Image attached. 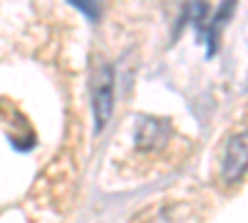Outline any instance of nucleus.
Returning <instances> with one entry per match:
<instances>
[{"mask_svg": "<svg viewBox=\"0 0 248 223\" xmlns=\"http://www.w3.org/2000/svg\"><path fill=\"white\" fill-rule=\"evenodd\" d=\"M233 5H236V0H223L221 8H218V13L214 15V20H211V23L206 25V30H203V40H206V45H209V57H214L216 50H218L221 30H223L226 23H229V17H231V13H233Z\"/></svg>", "mask_w": 248, "mask_h": 223, "instance_id": "obj_4", "label": "nucleus"}, {"mask_svg": "<svg viewBox=\"0 0 248 223\" xmlns=\"http://www.w3.org/2000/svg\"><path fill=\"white\" fill-rule=\"evenodd\" d=\"M171 129H169V121L167 119H159V117H139L137 121V147L144 151H152L159 149L169 141Z\"/></svg>", "mask_w": 248, "mask_h": 223, "instance_id": "obj_3", "label": "nucleus"}, {"mask_svg": "<svg viewBox=\"0 0 248 223\" xmlns=\"http://www.w3.org/2000/svg\"><path fill=\"white\" fill-rule=\"evenodd\" d=\"M90 92H92V112H94V129L102 132L105 124L109 121L112 112H114V72L112 67L99 59L92 70V82H90Z\"/></svg>", "mask_w": 248, "mask_h": 223, "instance_id": "obj_1", "label": "nucleus"}, {"mask_svg": "<svg viewBox=\"0 0 248 223\" xmlns=\"http://www.w3.org/2000/svg\"><path fill=\"white\" fill-rule=\"evenodd\" d=\"M70 3L79 10V13H85L90 20H97L99 17V0H70Z\"/></svg>", "mask_w": 248, "mask_h": 223, "instance_id": "obj_5", "label": "nucleus"}, {"mask_svg": "<svg viewBox=\"0 0 248 223\" xmlns=\"http://www.w3.org/2000/svg\"><path fill=\"white\" fill-rule=\"evenodd\" d=\"M248 169V129L238 132L229 139L223 154V181L226 184H236Z\"/></svg>", "mask_w": 248, "mask_h": 223, "instance_id": "obj_2", "label": "nucleus"}]
</instances>
